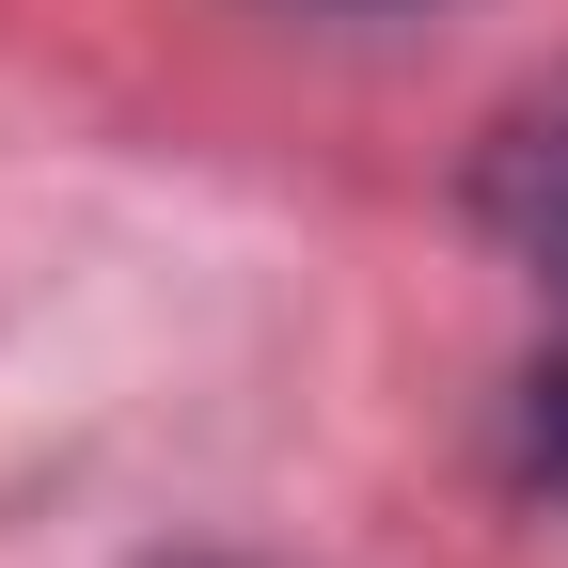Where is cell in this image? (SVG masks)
<instances>
[{
    "label": "cell",
    "instance_id": "cell-2",
    "mask_svg": "<svg viewBox=\"0 0 568 568\" xmlns=\"http://www.w3.org/2000/svg\"><path fill=\"white\" fill-rule=\"evenodd\" d=\"M521 474L568 489V364H537V395H521Z\"/></svg>",
    "mask_w": 568,
    "mask_h": 568
},
{
    "label": "cell",
    "instance_id": "cell-1",
    "mask_svg": "<svg viewBox=\"0 0 568 568\" xmlns=\"http://www.w3.org/2000/svg\"><path fill=\"white\" fill-rule=\"evenodd\" d=\"M474 205H489V237H506L537 284H568V80H537L506 126H489V159H474Z\"/></svg>",
    "mask_w": 568,
    "mask_h": 568
}]
</instances>
